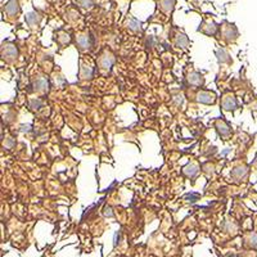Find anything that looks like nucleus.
Returning <instances> with one entry per match:
<instances>
[{
	"mask_svg": "<svg viewBox=\"0 0 257 257\" xmlns=\"http://www.w3.org/2000/svg\"><path fill=\"white\" fill-rule=\"evenodd\" d=\"M196 99L197 102L202 103V104H213L215 100H216V94L212 93V91L202 90L197 93Z\"/></svg>",
	"mask_w": 257,
	"mask_h": 257,
	"instance_id": "obj_1",
	"label": "nucleus"
},
{
	"mask_svg": "<svg viewBox=\"0 0 257 257\" xmlns=\"http://www.w3.org/2000/svg\"><path fill=\"white\" fill-rule=\"evenodd\" d=\"M76 44L81 50H88L94 45V38L88 35H79L76 39Z\"/></svg>",
	"mask_w": 257,
	"mask_h": 257,
	"instance_id": "obj_2",
	"label": "nucleus"
},
{
	"mask_svg": "<svg viewBox=\"0 0 257 257\" xmlns=\"http://www.w3.org/2000/svg\"><path fill=\"white\" fill-rule=\"evenodd\" d=\"M2 54H3L4 58L8 59H15L18 56V50L16 48L15 44H11V43H7L2 48Z\"/></svg>",
	"mask_w": 257,
	"mask_h": 257,
	"instance_id": "obj_3",
	"label": "nucleus"
},
{
	"mask_svg": "<svg viewBox=\"0 0 257 257\" xmlns=\"http://www.w3.org/2000/svg\"><path fill=\"white\" fill-rule=\"evenodd\" d=\"M32 86H34V90L45 93V91L49 90V81L47 79H44V77H38L36 80H34Z\"/></svg>",
	"mask_w": 257,
	"mask_h": 257,
	"instance_id": "obj_4",
	"label": "nucleus"
},
{
	"mask_svg": "<svg viewBox=\"0 0 257 257\" xmlns=\"http://www.w3.org/2000/svg\"><path fill=\"white\" fill-rule=\"evenodd\" d=\"M222 108L225 111H234L238 108V102L234 95H226L222 100Z\"/></svg>",
	"mask_w": 257,
	"mask_h": 257,
	"instance_id": "obj_5",
	"label": "nucleus"
},
{
	"mask_svg": "<svg viewBox=\"0 0 257 257\" xmlns=\"http://www.w3.org/2000/svg\"><path fill=\"white\" fill-rule=\"evenodd\" d=\"M230 175L231 178H234L235 180H243V179H245L247 175H248V166L235 167V169H233Z\"/></svg>",
	"mask_w": 257,
	"mask_h": 257,
	"instance_id": "obj_6",
	"label": "nucleus"
},
{
	"mask_svg": "<svg viewBox=\"0 0 257 257\" xmlns=\"http://www.w3.org/2000/svg\"><path fill=\"white\" fill-rule=\"evenodd\" d=\"M215 127H216V132L219 133V135H221L222 138H228L231 134L230 126L226 122H224V121H217L215 123Z\"/></svg>",
	"mask_w": 257,
	"mask_h": 257,
	"instance_id": "obj_7",
	"label": "nucleus"
},
{
	"mask_svg": "<svg viewBox=\"0 0 257 257\" xmlns=\"http://www.w3.org/2000/svg\"><path fill=\"white\" fill-rule=\"evenodd\" d=\"M187 80L189 82V85H192V86H201V85H203V76L199 72L189 73Z\"/></svg>",
	"mask_w": 257,
	"mask_h": 257,
	"instance_id": "obj_8",
	"label": "nucleus"
},
{
	"mask_svg": "<svg viewBox=\"0 0 257 257\" xmlns=\"http://www.w3.org/2000/svg\"><path fill=\"white\" fill-rule=\"evenodd\" d=\"M94 75L93 67H90L89 64L81 63V68H80V77L81 80H90Z\"/></svg>",
	"mask_w": 257,
	"mask_h": 257,
	"instance_id": "obj_9",
	"label": "nucleus"
},
{
	"mask_svg": "<svg viewBox=\"0 0 257 257\" xmlns=\"http://www.w3.org/2000/svg\"><path fill=\"white\" fill-rule=\"evenodd\" d=\"M183 173H184V175L188 176V178L194 179L197 174L199 173V166L197 164H190L183 169Z\"/></svg>",
	"mask_w": 257,
	"mask_h": 257,
	"instance_id": "obj_10",
	"label": "nucleus"
},
{
	"mask_svg": "<svg viewBox=\"0 0 257 257\" xmlns=\"http://www.w3.org/2000/svg\"><path fill=\"white\" fill-rule=\"evenodd\" d=\"M20 12V7H18L17 0H9L6 6V13L8 16H16Z\"/></svg>",
	"mask_w": 257,
	"mask_h": 257,
	"instance_id": "obj_11",
	"label": "nucleus"
},
{
	"mask_svg": "<svg viewBox=\"0 0 257 257\" xmlns=\"http://www.w3.org/2000/svg\"><path fill=\"white\" fill-rule=\"evenodd\" d=\"M224 36L228 41L235 40V39L238 38V31H237V29H235V26H234V25H229V26L225 29Z\"/></svg>",
	"mask_w": 257,
	"mask_h": 257,
	"instance_id": "obj_12",
	"label": "nucleus"
},
{
	"mask_svg": "<svg viewBox=\"0 0 257 257\" xmlns=\"http://www.w3.org/2000/svg\"><path fill=\"white\" fill-rule=\"evenodd\" d=\"M114 63V57H112L111 54H104V56L100 57L99 59V66L102 68H111Z\"/></svg>",
	"mask_w": 257,
	"mask_h": 257,
	"instance_id": "obj_13",
	"label": "nucleus"
},
{
	"mask_svg": "<svg viewBox=\"0 0 257 257\" xmlns=\"http://www.w3.org/2000/svg\"><path fill=\"white\" fill-rule=\"evenodd\" d=\"M176 0H158V7H160L165 13H170L174 9Z\"/></svg>",
	"mask_w": 257,
	"mask_h": 257,
	"instance_id": "obj_14",
	"label": "nucleus"
},
{
	"mask_svg": "<svg viewBox=\"0 0 257 257\" xmlns=\"http://www.w3.org/2000/svg\"><path fill=\"white\" fill-rule=\"evenodd\" d=\"M175 44L178 48H183V49H187L188 45H189V39L184 34H179L175 39Z\"/></svg>",
	"mask_w": 257,
	"mask_h": 257,
	"instance_id": "obj_15",
	"label": "nucleus"
},
{
	"mask_svg": "<svg viewBox=\"0 0 257 257\" xmlns=\"http://www.w3.org/2000/svg\"><path fill=\"white\" fill-rule=\"evenodd\" d=\"M216 57L220 63H229L230 62V56H229V53L225 49H217Z\"/></svg>",
	"mask_w": 257,
	"mask_h": 257,
	"instance_id": "obj_16",
	"label": "nucleus"
},
{
	"mask_svg": "<svg viewBox=\"0 0 257 257\" xmlns=\"http://www.w3.org/2000/svg\"><path fill=\"white\" fill-rule=\"evenodd\" d=\"M202 31L205 32V34H207V35H215V34L217 32L216 24H213V22H208L206 26H203Z\"/></svg>",
	"mask_w": 257,
	"mask_h": 257,
	"instance_id": "obj_17",
	"label": "nucleus"
},
{
	"mask_svg": "<svg viewBox=\"0 0 257 257\" xmlns=\"http://www.w3.org/2000/svg\"><path fill=\"white\" fill-rule=\"evenodd\" d=\"M40 21V16L38 15L36 12H31L26 16V22L30 25V26H34Z\"/></svg>",
	"mask_w": 257,
	"mask_h": 257,
	"instance_id": "obj_18",
	"label": "nucleus"
},
{
	"mask_svg": "<svg viewBox=\"0 0 257 257\" xmlns=\"http://www.w3.org/2000/svg\"><path fill=\"white\" fill-rule=\"evenodd\" d=\"M247 244H248V247H251V248L257 249V233H252L251 235H249L248 239H247Z\"/></svg>",
	"mask_w": 257,
	"mask_h": 257,
	"instance_id": "obj_19",
	"label": "nucleus"
},
{
	"mask_svg": "<svg viewBox=\"0 0 257 257\" xmlns=\"http://www.w3.org/2000/svg\"><path fill=\"white\" fill-rule=\"evenodd\" d=\"M43 104H44V103H43V100L39 99V98L30 100V108L34 109V111H35V109H40L41 107H43Z\"/></svg>",
	"mask_w": 257,
	"mask_h": 257,
	"instance_id": "obj_20",
	"label": "nucleus"
},
{
	"mask_svg": "<svg viewBox=\"0 0 257 257\" xmlns=\"http://www.w3.org/2000/svg\"><path fill=\"white\" fill-rule=\"evenodd\" d=\"M58 41L62 45L68 44V43L71 41V35L70 34H67V32H62V34H59L58 35Z\"/></svg>",
	"mask_w": 257,
	"mask_h": 257,
	"instance_id": "obj_21",
	"label": "nucleus"
},
{
	"mask_svg": "<svg viewBox=\"0 0 257 257\" xmlns=\"http://www.w3.org/2000/svg\"><path fill=\"white\" fill-rule=\"evenodd\" d=\"M128 29L133 30V31H141L142 30L141 22L137 20H130L128 21Z\"/></svg>",
	"mask_w": 257,
	"mask_h": 257,
	"instance_id": "obj_22",
	"label": "nucleus"
},
{
	"mask_svg": "<svg viewBox=\"0 0 257 257\" xmlns=\"http://www.w3.org/2000/svg\"><path fill=\"white\" fill-rule=\"evenodd\" d=\"M184 199L185 201L190 202V203H194V202H197L199 199V194L198 193H193V192L187 193V194L184 196Z\"/></svg>",
	"mask_w": 257,
	"mask_h": 257,
	"instance_id": "obj_23",
	"label": "nucleus"
},
{
	"mask_svg": "<svg viewBox=\"0 0 257 257\" xmlns=\"http://www.w3.org/2000/svg\"><path fill=\"white\" fill-rule=\"evenodd\" d=\"M76 3L79 4L80 7H82V8H91L94 4L93 0H76Z\"/></svg>",
	"mask_w": 257,
	"mask_h": 257,
	"instance_id": "obj_24",
	"label": "nucleus"
},
{
	"mask_svg": "<svg viewBox=\"0 0 257 257\" xmlns=\"http://www.w3.org/2000/svg\"><path fill=\"white\" fill-rule=\"evenodd\" d=\"M15 144H16L15 139H13V138H8V139H7V141L4 142V148L12 149L13 147H15Z\"/></svg>",
	"mask_w": 257,
	"mask_h": 257,
	"instance_id": "obj_25",
	"label": "nucleus"
},
{
	"mask_svg": "<svg viewBox=\"0 0 257 257\" xmlns=\"http://www.w3.org/2000/svg\"><path fill=\"white\" fill-rule=\"evenodd\" d=\"M103 215H104L105 217H113L114 213H113V211H112V207L107 206V207L104 208V211H103Z\"/></svg>",
	"mask_w": 257,
	"mask_h": 257,
	"instance_id": "obj_26",
	"label": "nucleus"
},
{
	"mask_svg": "<svg viewBox=\"0 0 257 257\" xmlns=\"http://www.w3.org/2000/svg\"><path fill=\"white\" fill-rule=\"evenodd\" d=\"M120 239H121V231L117 230L113 235V245L118 244V243H120Z\"/></svg>",
	"mask_w": 257,
	"mask_h": 257,
	"instance_id": "obj_27",
	"label": "nucleus"
},
{
	"mask_svg": "<svg viewBox=\"0 0 257 257\" xmlns=\"http://www.w3.org/2000/svg\"><path fill=\"white\" fill-rule=\"evenodd\" d=\"M31 128H32L31 125H22L20 127V132L21 133H29V132H31Z\"/></svg>",
	"mask_w": 257,
	"mask_h": 257,
	"instance_id": "obj_28",
	"label": "nucleus"
},
{
	"mask_svg": "<svg viewBox=\"0 0 257 257\" xmlns=\"http://www.w3.org/2000/svg\"><path fill=\"white\" fill-rule=\"evenodd\" d=\"M183 100H184V99H183V95H180V96L178 95V96H175V98H174V102H175L178 105L183 104Z\"/></svg>",
	"mask_w": 257,
	"mask_h": 257,
	"instance_id": "obj_29",
	"label": "nucleus"
},
{
	"mask_svg": "<svg viewBox=\"0 0 257 257\" xmlns=\"http://www.w3.org/2000/svg\"><path fill=\"white\" fill-rule=\"evenodd\" d=\"M155 38H149L148 40H147V47H153V44H155Z\"/></svg>",
	"mask_w": 257,
	"mask_h": 257,
	"instance_id": "obj_30",
	"label": "nucleus"
},
{
	"mask_svg": "<svg viewBox=\"0 0 257 257\" xmlns=\"http://www.w3.org/2000/svg\"><path fill=\"white\" fill-rule=\"evenodd\" d=\"M230 152H231V149L226 148V149H225V151H222L221 156H226V155H229V153H230Z\"/></svg>",
	"mask_w": 257,
	"mask_h": 257,
	"instance_id": "obj_31",
	"label": "nucleus"
},
{
	"mask_svg": "<svg viewBox=\"0 0 257 257\" xmlns=\"http://www.w3.org/2000/svg\"><path fill=\"white\" fill-rule=\"evenodd\" d=\"M225 257H237V254H235V253H231V252H230V253H228Z\"/></svg>",
	"mask_w": 257,
	"mask_h": 257,
	"instance_id": "obj_32",
	"label": "nucleus"
},
{
	"mask_svg": "<svg viewBox=\"0 0 257 257\" xmlns=\"http://www.w3.org/2000/svg\"><path fill=\"white\" fill-rule=\"evenodd\" d=\"M254 165H256V169H257V161H256V162H254Z\"/></svg>",
	"mask_w": 257,
	"mask_h": 257,
	"instance_id": "obj_33",
	"label": "nucleus"
}]
</instances>
